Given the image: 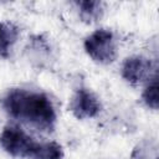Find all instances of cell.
I'll return each mask as SVG.
<instances>
[{
  "mask_svg": "<svg viewBox=\"0 0 159 159\" xmlns=\"http://www.w3.org/2000/svg\"><path fill=\"white\" fill-rule=\"evenodd\" d=\"M37 144L39 143L34 140L31 135L16 125L4 127L0 134L1 148L14 158L31 159Z\"/></svg>",
  "mask_w": 159,
  "mask_h": 159,
  "instance_id": "3",
  "label": "cell"
},
{
  "mask_svg": "<svg viewBox=\"0 0 159 159\" xmlns=\"http://www.w3.org/2000/svg\"><path fill=\"white\" fill-rule=\"evenodd\" d=\"M63 149L56 142L39 143L31 159H62Z\"/></svg>",
  "mask_w": 159,
  "mask_h": 159,
  "instance_id": "8",
  "label": "cell"
},
{
  "mask_svg": "<svg viewBox=\"0 0 159 159\" xmlns=\"http://www.w3.org/2000/svg\"><path fill=\"white\" fill-rule=\"evenodd\" d=\"M5 112L37 130L51 132L56 123V111L47 94L22 88L10 89L2 98Z\"/></svg>",
  "mask_w": 159,
  "mask_h": 159,
  "instance_id": "1",
  "label": "cell"
},
{
  "mask_svg": "<svg viewBox=\"0 0 159 159\" xmlns=\"http://www.w3.org/2000/svg\"><path fill=\"white\" fill-rule=\"evenodd\" d=\"M120 73L123 80L133 86L147 83L153 76L157 75L150 58L140 55L127 57L122 65Z\"/></svg>",
  "mask_w": 159,
  "mask_h": 159,
  "instance_id": "4",
  "label": "cell"
},
{
  "mask_svg": "<svg viewBox=\"0 0 159 159\" xmlns=\"http://www.w3.org/2000/svg\"><path fill=\"white\" fill-rule=\"evenodd\" d=\"M17 39V30L12 25L0 22V57H9L10 50Z\"/></svg>",
  "mask_w": 159,
  "mask_h": 159,
  "instance_id": "7",
  "label": "cell"
},
{
  "mask_svg": "<svg viewBox=\"0 0 159 159\" xmlns=\"http://www.w3.org/2000/svg\"><path fill=\"white\" fill-rule=\"evenodd\" d=\"M86 53L97 63L109 65L117 57L114 35L108 29H98L86 37L83 42Z\"/></svg>",
  "mask_w": 159,
  "mask_h": 159,
  "instance_id": "2",
  "label": "cell"
},
{
  "mask_svg": "<svg viewBox=\"0 0 159 159\" xmlns=\"http://www.w3.org/2000/svg\"><path fill=\"white\" fill-rule=\"evenodd\" d=\"M70 109L77 119H88L96 117L99 113L101 103L88 88L81 87L72 96Z\"/></svg>",
  "mask_w": 159,
  "mask_h": 159,
  "instance_id": "5",
  "label": "cell"
},
{
  "mask_svg": "<svg viewBox=\"0 0 159 159\" xmlns=\"http://www.w3.org/2000/svg\"><path fill=\"white\" fill-rule=\"evenodd\" d=\"M76 6L78 7L80 17L88 24L97 21L103 14V4L101 1H93V0L77 1Z\"/></svg>",
  "mask_w": 159,
  "mask_h": 159,
  "instance_id": "6",
  "label": "cell"
},
{
  "mask_svg": "<svg viewBox=\"0 0 159 159\" xmlns=\"http://www.w3.org/2000/svg\"><path fill=\"white\" fill-rule=\"evenodd\" d=\"M142 98H143V102L145 103V106L150 109H154L157 111L158 109V103H159V99H158V76H153L145 84V88L143 91V94H142Z\"/></svg>",
  "mask_w": 159,
  "mask_h": 159,
  "instance_id": "9",
  "label": "cell"
}]
</instances>
